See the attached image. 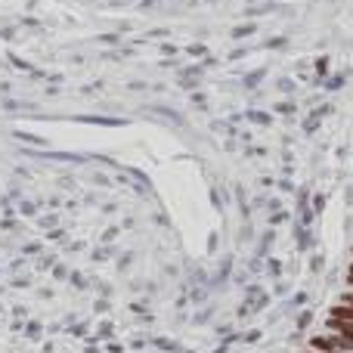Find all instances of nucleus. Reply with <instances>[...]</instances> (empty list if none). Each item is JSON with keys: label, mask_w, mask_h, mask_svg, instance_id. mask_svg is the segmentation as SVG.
<instances>
[{"label": "nucleus", "mask_w": 353, "mask_h": 353, "mask_svg": "<svg viewBox=\"0 0 353 353\" xmlns=\"http://www.w3.org/2000/svg\"><path fill=\"white\" fill-rule=\"evenodd\" d=\"M310 350H313V353H353V341H347V338L338 335V332L313 335V338H310Z\"/></svg>", "instance_id": "nucleus-1"}, {"label": "nucleus", "mask_w": 353, "mask_h": 353, "mask_svg": "<svg viewBox=\"0 0 353 353\" xmlns=\"http://www.w3.org/2000/svg\"><path fill=\"white\" fill-rule=\"evenodd\" d=\"M325 329H329V332H338V335H344L347 341H353V322H344V319H335V316H329V319H325Z\"/></svg>", "instance_id": "nucleus-2"}, {"label": "nucleus", "mask_w": 353, "mask_h": 353, "mask_svg": "<svg viewBox=\"0 0 353 353\" xmlns=\"http://www.w3.org/2000/svg\"><path fill=\"white\" fill-rule=\"evenodd\" d=\"M332 316H335V319H344V322H353V307H350V304H338V307L332 310Z\"/></svg>", "instance_id": "nucleus-3"}, {"label": "nucleus", "mask_w": 353, "mask_h": 353, "mask_svg": "<svg viewBox=\"0 0 353 353\" xmlns=\"http://www.w3.org/2000/svg\"><path fill=\"white\" fill-rule=\"evenodd\" d=\"M347 282L353 285V263H350V269H347Z\"/></svg>", "instance_id": "nucleus-4"}]
</instances>
